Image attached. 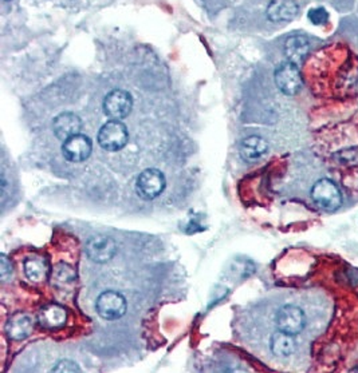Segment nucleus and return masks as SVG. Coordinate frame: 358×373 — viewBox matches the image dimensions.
Segmentation results:
<instances>
[{"mask_svg":"<svg viewBox=\"0 0 358 373\" xmlns=\"http://www.w3.org/2000/svg\"><path fill=\"white\" fill-rule=\"evenodd\" d=\"M77 277V273L73 266L68 263H61L56 265L51 272V281L53 285L65 286L71 284Z\"/></svg>","mask_w":358,"mask_h":373,"instance_id":"obj_18","label":"nucleus"},{"mask_svg":"<svg viewBox=\"0 0 358 373\" xmlns=\"http://www.w3.org/2000/svg\"><path fill=\"white\" fill-rule=\"evenodd\" d=\"M0 275L3 281H7L12 275V263L6 254L0 256Z\"/></svg>","mask_w":358,"mask_h":373,"instance_id":"obj_21","label":"nucleus"},{"mask_svg":"<svg viewBox=\"0 0 358 373\" xmlns=\"http://www.w3.org/2000/svg\"><path fill=\"white\" fill-rule=\"evenodd\" d=\"M81 127H82V122L79 120L78 115H76L74 112H62L56 117L53 123L56 138L63 142L79 134Z\"/></svg>","mask_w":358,"mask_h":373,"instance_id":"obj_10","label":"nucleus"},{"mask_svg":"<svg viewBox=\"0 0 358 373\" xmlns=\"http://www.w3.org/2000/svg\"><path fill=\"white\" fill-rule=\"evenodd\" d=\"M68 318L66 309L58 304H48L41 309L38 315L39 324L46 330H56L65 325Z\"/></svg>","mask_w":358,"mask_h":373,"instance_id":"obj_14","label":"nucleus"},{"mask_svg":"<svg viewBox=\"0 0 358 373\" xmlns=\"http://www.w3.org/2000/svg\"><path fill=\"white\" fill-rule=\"evenodd\" d=\"M165 177L157 169H146L137 179V193L144 199L158 197L165 189Z\"/></svg>","mask_w":358,"mask_h":373,"instance_id":"obj_5","label":"nucleus"},{"mask_svg":"<svg viewBox=\"0 0 358 373\" xmlns=\"http://www.w3.org/2000/svg\"><path fill=\"white\" fill-rule=\"evenodd\" d=\"M314 202L326 211H334L342 204V196L336 184L330 179L322 178L314 184L312 189Z\"/></svg>","mask_w":358,"mask_h":373,"instance_id":"obj_2","label":"nucleus"},{"mask_svg":"<svg viewBox=\"0 0 358 373\" xmlns=\"http://www.w3.org/2000/svg\"><path fill=\"white\" fill-rule=\"evenodd\" d=\"M334 158L342 165H358V147H347L334 154Z\"/></svg>","mask_w":358,"mask_h":373,"instance_id":"obj_19","label":"nucleus"},{"mask_svg":"<svg viewBox=\"0 0 358 373\" xmlns=\"http://www.w3.org/2000/svg\"><path fill=\"white\" fill-rule=\"evenodd\" d=\"M133 106V99L132 95L125 91V90H113L111 91L105 102H103V110L105 114L112 118V120H123L125 117L129 115V112L132 110Z\"/></svg>","mask_w":358,"mask_h":373,"instance_id":"obj_4","label":"nucleus"},{"mask_svg":"<svg viewBox=\"0 0 358 373\" xmlns=\"http://www.w3.org/2000/svg\"><path fill=\"white\" fill-rule=\"evenodd\" d=\"M270 347H271V351L275 356H278V357H289L290 354L295 352L297 344H295L292 335L278 330V332H275L271 336Z\"/></svg>","mask_w":358,"mask_h":373,"instance_id":"obj_17","label":"nucleus"},{"mask_svg":"<svg viewBox=\"0 0 358 373\" xmlns=\"http://www.w3.org/2000/svg\"><path fill=\"white\" fill-rule=\"evenodd\" d=\"M310 53V42L305 35L290 36L285 43V54L287 61L300 66Z\"/></svg>","mask_w":358,"mask_h":373,"instance_id":"obj_12","label":"nucleus"},{"mask_svg":"<svg viewBox=\"0 0 358 373\" xmlns=\"http://www.w3.org/2000/svg\"><path fill=\"white\" fill-rule=\"evenodd\" d=\"M24 273L29 280L34 283H42L48 277L50 273V266L42 256H30L24 261Z\"/></svg>","mask_w":358,"mask_h":373,"instance_id":"obj_16","label":"nucleus"},{"mask_svg":"<svg viewBox=\"0 0 358 373\" xmlns=\"http://www.w3.org/2000/svg\"><path fill=\"white\" fill-rule=\"evenodd\" d=\"M93 150V145L89 137L77 134L66 140L62 146V152L65 158L70 162H83L89 158Z\"/></svg>","mask_w":358,"mask_h":373,"instance_id":"obj_9","label":"nucleus"},{"mask_svg":"<svg viewBox=\"0 0 358 373\" xmlns=\"http://www.w3.org/2000/svg\"><path fill=\"white\" fill-rule=\"evenodd\" d=\"M306 324V317L301 308L295 305H285L280 308L277 315V325L282 332H286L289 335H298L302 332Z\"/></svg>","mask_w":358,"mask_h":373,"instance_id":"obj_6","label":"nucleus"},{"mask_svg":"<svg viewBox=\"0 0 358 373\" xmlns=\"http://www.w3.org/2000/svg\"><path fill=\"white\" fill-rule=\"evenodd\" d=\"M129 134L123 122L112 120L106 122L98 132V143L108 152H118L126 146Z\"/></svg>","mask_w":358,"mask_h":373,"instance_id":"obj_1","label":"nucleus"},{"mask_svg":"<svg viewBox=\"0 0 358 373\" xmlns=\"http://www.w3.org/2000/svg\"><path fill=\"white\" fill-rule=\"evenodd\" d=\"M269 150V145L266 140L257 135H251L245 138L240 146H239V153L240 157L247 162H254L260 159Z\"/></svg>","mask_w":358,"mask_h":373,"instance_id":"obj_15","label":"nucleus"},{"mask_svg":"<svg viewBox=\"0 0 358 373\" xmlns=\"http://www.w3.org/2000/svg\"><path fill=\"white\" fill-rule=\"evenodd\" d=\"M116 252L117 245L109 237H91L89 241L86 242V254L94 263H108L114 257Z\"/></svg>","mask_w":358,"mask_h":373,"instance_id":"obj_8","label":"nucleus"},{"mask_svg":"<svg viewBox=\"0 0 358 373\" xmlns=\"http://www.w3.org/2000/svg\"><path fill=\"white\" fill-rule=\"evenodd\" d=\"M307 18L315 26H322L329 21V12L326 11L324 7H317V9H312L309 11Z\"/></svg>","mask_w":358,"mask_h":373,"instance_id":"obj_20","label":"nucleus"},{"mask_svg":"<svg viewBox=\"0 0 358 373\" xmlns=\"http://www.w3.org/2000/svg\"><path fill=\"white\" fill-rule=\"evenodd\" d=\"M33 330H34L33 320L29 315L22 313V312L12 315L6 324V333L9 339L14 341L27 339L33 333Z\"/></svg>","mask_w":358,"mask_h":373,"instance_id":"obj_11","label":"nucleus"},{"mask_svg":"<svg viewBox=\"0 0 358 373\" xmlns=\"http://www.w3.org/2000/svg\"><path fill=\"white\" fill-rule=\"evenodd\" d=\"M97 312L105 320H117L125 315L126 301L123 295L117 292H103L97 300Z\"/></svg>","mask_w":358,"mask_h":373,"instance_id":"obj_7","label":"nucleus"},{"mask_svg":"<svg viewBox=\"0 0 358 373\" xmlns=\"http://www.w3.org/2000/svg\"><path fill=\"white\" fill-rule=\"evenodd\" d=\"M275 83L286 95H295L302 88V77L300 67L291 62L280 65L275 71Z\"/></svg>","mask_w":358,"mask_h":373,"instance_id":"obj_3","label":"nucleus"},{"mask_svg":"<svg viewBox=\"0 0 358 373\" xmlns=\"http://www.w3.org/2000/svg\"><path fill=\"white\" fill-rule=\"evenodd\" d=\"M78 364L77 362H71V360H62L58 362L53 372H79Z\"/></svg>","mask_w":358,"mask_h":373,"instance_id":"obj_22","label":"nucleus"},{"mask_svg":"<svg viewBox=\"0 0 358 373\" xmlns=\"http://www.w3.org/2000/svg\"><path fill=\"white\" fill-rule=\"evenodd\" d=\"M300 7L292 0H274L267 7V18L271 22H290L298 15Z\"/></svg>","mask_w":358,"mask_h":373,"instance_id":"obj_13","label":"nucleus"}]
</instances>
